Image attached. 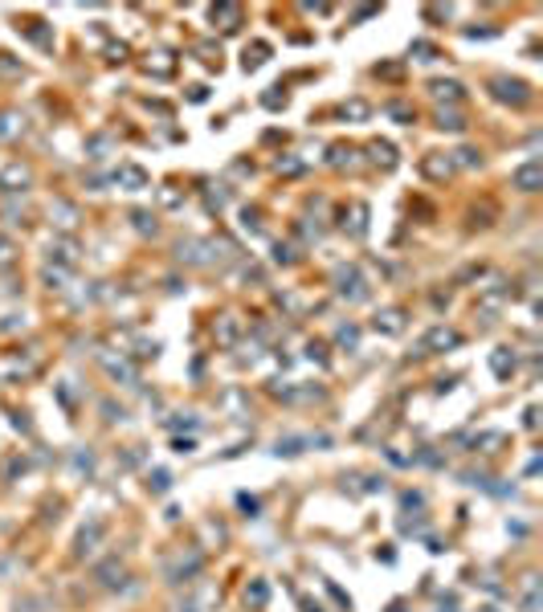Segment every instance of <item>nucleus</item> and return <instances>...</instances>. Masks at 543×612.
<instances>
[{"mask_svg":"<svg viewBox=\"0 0 543 612\" xmlns=\"http://www.w3.org/2000/svg\"><path fill=\"white\" fill-rule=\"evenodd\" d=\"M25 131V118L21 115H13V111H4L0 115V139H17Z\"/></svg>","mask_w":543,"mask_h":612,"instance_id":"14","label":"nucleus"},{"mask_svg":"<svg viewBox=\"0 0 543 612\" xmlns=\"http://www.w3.org/2000/svg\"><path fill=\"white\" fill-rule=\"evenodd\" d=\"M490 368H495V376H511V372H515V355L507 352V347H498V352L490 355Z\"/></svg>","mask_w":543,"mask_h":612,"instance_id":"16","label":"nucleus"},{"mask_svg":"<svg viewBox=\"0 0 543 612\" xmlns=\"http://www.w3.org/2000/svg\"><path fill=\"white\" fill-rule=\"evenodd\" d=\"M437 127L441 131H466V118L458 115V111H437Z\"/></svg>","mask_w":543,"mask_h":612,"instance_id":"21","label":"nucleus"},{"mask_svg":"<svg viewBox=\"0 0 543 612\" xmlns=\"http://www.w3.org/2000/svg\"><path fill=\"white\" fill-rule=\"evenodd\" d=\"M339 115H343V118H352V123H364V118L372 115V106H368L364 98H348V102L339 106Z\"/></svg>","mask_w":543,"mask_h":612,"instance_id":"13","label":"nucleus"},{"mask_svg":"<svg viewBox=\"0 0 543 612\" xmlns=\"http://www.w3.org/2000/svg\"><path fill=\"white\" fill-rule=\"evenodd\" d=\"M13 74H21V57H13V53H0V78H13Z\"/></svg>","mask_w":543,"mask_h":612,"instance_id":"26","label":"nucleus"},{"mask_svg":"<svg viewBox=\"0 0 543 612\" xmlns=\"http://www.w3.org/2000/svg\"><path fill=\"white\" fill-rule=\"evenodd\" d=\"M8 261H13V241L0 237V265H8Z\"/></svg>","mask_w":543,"mask_h":612,"instance_id":"30","label":"nucleus"},{"mask_svg":"<svg viewBox=\"0 0 543 612\" xmlns=\"http://www.w3.org/2000/svg\"><path fill=\"white\" fill-rule=\"evenodd\" d=\"M335 290H339L343 298H352V302H364V298H368V286H364V278H359V270H355V265L335 270Z\"/></svg>","mask_w":543,"mask_h":612,"instance_id":"2","label":"nucleus"},{"mask_svg":"<svg viewBox=\"0 0 543 612\" xmlns=\"http://www.w3.org/2000/svg\"><path fill=\"white\" fill-rule=\"evenodd\" d=\"M209 17H213V25L221 33H237L241 29V4H213Z\"/></svg>","mask_w":543,"mask_h":612,"instance_id":"7","label":"nucleus"},{"mask_svg":"<svg viewBox=\"0 0 543 612\" xmlns=\"http://www.w3.org/2000/svg\"><path fill=\"white\" fill-rule=\"evenodd\" d=\"M192 102H205V98H209V90H205V86H192Z\"/></svg>","mask_w":543,"mask_h":612,"instance_id":"33","label":"nucleus"},{"mask_svg":"<svg viewBox=\"0 0 543 612\" xmlns=\"http://www.w3.org/2000/svg\"><path fill=\"white\" fill-rule=\"evenodd\" d=\"M388 612H404V604H392V608H388Z\"/></svg>","mask_w":543,"mask_h":612,"instance_id":"34","label":"nucleus"},{"mask_svg":"<svg viewBox=\"0 0 543 612\" xmlns=\"http://www.w3.org/2000/svg\"><path fill=\"white\" fill-rule=\"evenodd\" d=\"M368 233V204H352V237Z\"/></svg>","mask_w":543,"mask_h":612,"instance_id":"22","label":"nucleus"},{"mask_svg":"<svg viewBox=\"0 0 543 612\" xmlns=\"http://www.w3.org/2000/svg\"><path fill=\"white\" fill-rule=\"evenodd\" d=\"M376 331H384V335H401L404 331V310H397V306L384 310V314L376 319Z\"/></svg>","mask_w":543,"mask_h":612,"instance_id":"12","label":"nucleus"},{"mask_svg":"<svg viewBox=\"0 0 543 612\" xmlns=\"http://www.w3.org/2000/svg\"><path fill=\"white\" fill-rule=\"evenodd\" d=\"M111 180H115V184H118L123 192H143L147 184H151V176H147V172H143L139 164H118Z\"/></svg>","mask_w":543,"mask_h":612,"instance_id":"4","label":"nucleus"},{"mask_svg":"<svg viewBox=\"0 0 543 612\" xmlns=\"http://www.w3.org/2000/svg\"><path fill=\"white\" fill-rule=\"evenodd\" d=\"M490 98L507 102V106H527L531 102V86L519 78H490Z\"/></svg>","mask_w":543,"mask_h":612,"instance_id":"1","label":"nucleus"},{"mask_svg":"<svg viewBox=\"0 0 543 612\" xmlns=\"http://www.w3.org/2000/svg\"><path fill=\"white\" fill-rule=\"evenodd\" d=\"M172 70H176L172 53H156V57H147V74H156V78H167Z\"/></svg>","mask_w":543,"mask_h":612,"instance_id":"18","label":"nucleus"},{"mask_svg":"<svg viewBox=\"0 0 543 612\" xmlns=\"http://www.w3.org/2000/svg\"><path fill=\"white\" fill-rule=\"evenodd\" d=\"M160 204H164V209H180V204H184V192L164 184V188H160Z\"/></svg>","mask_w":543,"mask_h":612,"instance_id":"24","label":"nucleus"},{"mask_svg":"<svg viewBox=\"0 0 543 612\" xmlns=\"http://www.w3.org/2000/svg\"><path fill=\"white\" fill-rule=\"evenodd\" d=\"M429 95L437 98V102H441V111H446V106H458V102L466 98V86H462V82H453V78H433V82H429Z\"/></svg>","mask_w":543,"mask_h":612,"instance_id":"5","label":"nucleus"},{"mask_svg":"<svg viewBox=\"0 0 543 612\" xmlns=\"http://www.w3.org/2000/svg\"><path fill=\"white\" fill-rule=\"evenodd\" d=\"M462 343V335L453 327H433L425 331V339H421V352H449V347H458Z\"/></svg>","mask_w":543,"mask_h":612,"instance_id":"6","label":"nucleus"},{"mask_svg":"<svg viewBox=\"0 0 543 612\" xmlns=\"http://www.w3.org/2000/svg\"><path fill=\"white\" fill-rule=\"evenodd\" d=\"M523 612H539V580L535 576L523 584Z\"/></svg>","mask_w":543,"mask_h":612,"instance_id":"19","label":"nucleus"},{"mask_svg":"<svg viewBox=\"0 0 543 612\" xmlns=\"http://www.w3.org/2000/svg\"><path fill=\"white\" fill-rule=\"evenodd\" d=\"M408 53H417L421 62H433V53H437V49L429 46V41H413V49H408Z\"/></svg>","mask_w":543,"mask_h":612,"instance_id":"27","label":"nucleus"},{"mask_svg":"<svg viewBox=\"0 0 543 612\" xmlns=\"http://www.w3.org/2000/svg\"><path fill=\"white\" fill-rule=\"evenodd\" d=\"M261 102H266L270 111H278V106H286V95H274V90H270V95L261 98Z\"/></svg>","mask_w":543,"mask_h":612,"instance_id":"31","label":"nucleus"},{"mask_svg":"<svg viewBox=\"0 0 543 612\" xmlns=\"http://www.w3.org/2000/svg\"><path fill=\"white\" fill-rule=\"evenodd\" d=\"M57 216H62V221H57L62 229H74V216H78V212H74L70 204H57Z\"/></svg>","mask_w":543,"mask_h":612,"instance_id":"28","label":"nucleus"},{"mask_svg":"<svg viewBox=\"0 0 543 612\" xmlns=\"http://www.w3.org/2000/svg\"><path fill=\"white\" fill-rule=\"evenodd\" d=\"M331 167H355V147L335 143V147H331Z\"/></svg>","mask_w":543,"mask_h":612,"instance_id":"17","label":"nucleus"},{"mask_svg":"<svg viewBox=\"0 0 543 612\" xmlns=\"http://www.w3.org/2000/svg\"><path fill=\"white\" fill-rule=\"evenodd\" d=\"M266 57H270V46H266V41H254V46L245 49V57H241V66H245V70H258V66H261V62H266Z\"/></svg>","mask_w":543,"mask_h":612,"instance_id":"15","label":"nucleus"},{"mask_svg":"<svg viewBox=\"0 0 543 612\" xmlns=\"http://www.w3.org/2000/svg\"><path fill=\"white\" fill-rule=\"evenodd\" d=\"M49 261H57L62 270H74V265H78V258H74V245H70V241H53V245H49Z\"/></svg>","mask_w":543,"mask_h":612,"instance_id":"11","label":"nucleus"},{"mask_svg":"<svg viewBox=\"0 0 543 612\" xmlns=\"http://www.w3.org/2000/svg\"><path fill=\"white\" fill-rule=\"evenodd\" d=\"M421 172H425L429 180H449L453 176V160H449L446 151H429L425 160H421Z\"/></svg>","mask_w":543,"mask_h":612,"instance_id":"9","label":"nucleus"},{"mask_svg":"<svg viewBox=\"0 0 543 612\" xmlns=\"http://www.w3.org/2000/svg\"><path fill=\"white\" fill-rule=\"evenodd\" d=\"M449 160H453V167H482V155H478L474 147H458Z\"/></svg>","mask_w":543,"mask_h":612,"instance_id":"20","label":"nucleus"},{"mask_svg":"<svg viewBox=\"0 0 543 612\" xmlns=\"http://www.w3.org/2000/svg\"><path fill=\"white\" fill-rule=\"evenodd\" d=\"M131 221H135V229H139V233H156V216H151V212L135 209V212H131Z\"/></svg>","mask_w":543,"mask_h":612,"instance_id":"25","label":"nucleus"},{"mask_svg":"<svg viewBox=\"0 0 543 612\" xmlns=\"http://www.w3.org/2000/svg\"><path fill=\"white\" fill-rule=\"evenodd\" d=\"M196 57H200L205 66H221V49H216L213 41H200V46H196Z\"/></svg>","mask_w":543,"mask_h":612,"instance_id":"23","label":"nucleus"},{"mask_svg":"<svg viewBox=\"0 0 543 612\" xmlns=\"http://www.w3.org/2000/svg\"><path fill=\"white\" fill-rule=\"evenodd\" d=\"M339 343H348V347H352V343H355V327H343V331H339Z\"/></svg>","mask_w":543,"mask_h":612,"instance_id":"32","label":"nucleus"},{"mask_svg":"<svg viewBox=\"0 0 543 612\" xmlns=\"http://www.w3.org/2000/svg\"><path fill=\"white\" fill-rule=\"evenodd\" d=\"M29 184H33V172H29L25 164H8L4 172H0V188L4 192H25Z\"/></svg>","mask_w":543,"mask_h":612,"instance_id":"8","label":"nucleus"},{"mask_svg":"<svg viewBox=\"0 0 543 612\" xmlns=\"http://www.w3.org/2000/svg\"><path fill=\"white\" fill-rule=\"evenodd\" d=\"M368 155H372V164L384 167V172H392V167L401 164V160H397V147H392L388 139H372L368 143Z\"/></svg>","mask_w":543,"mask_h":612,"instance_id":"10","label":"nucleus"},{"mask_svg":"<svg viewBox=\"0 0 543 612\" xmlns=\"http://www.w3.org/2000/svg\"><path fill=\"white\" fill-rule=\"evenodd\" d=\"M233 335H237V323H233V314H229V319L221 323V339H225V343H233Z\"/></svg>","mask_w":543,"mask_h":612,"instance_id":"29","label":"nucleus"},{"mask_svg":"<svg viewBox=\"0 0 543 612\" xmlns=\"http://www.w3.org/2000/svg\"><path fill=\"white\" fill-rule=\"evenodd\" d=\"M511 184H515L519 192H539L543 188V164H539V160L519 164L515 172H511Z\"/></svg>","mask_w":543,"mask_h":612,"instance_id":"3","label":"nucleus"}]
</instances>
